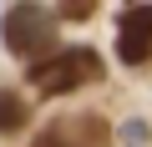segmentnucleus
Instances as JSON below:
<instances>
[{
  "label": "nucleus",
  "instance_id": "obj_1",
  "mask_svg": "<svg viewBox=\"0 0 152 147\" xmlns=\"http://www.w3.org/2000/svg\"><path fill=\"white\" fill-rule=\"evenodd\" d=\"M102 81V56L86 51V46H66V51H51L46 61L31 66V86L41 97H61V91H76V86H91Z\"/></svg>",
  "mask_w": 152,
  "mask_h": 147
},
{
  "label": "nucleus",
  "instance_id": "obj_2",
  "mask_svg": "<svg viewBox=\"0 0 152 147\" xmlns=\"http://www.w3.org/2000/svg\"><path fill=\"white\" fill-rule=\"evenodd\" d=\"M5 46L15 51V56H51V46H56V15L46 10V5H31V0H20V5H10L5 10Z\"/></svg>",
  "mask_w": 152,
  "mask_h": 147
},
{
  "label": "nucleus",
  "instance_id": "obj_3",
  "mask_svg": "<svg viewBox=\"0 0 152 147\" xmlns=\"http://www.w3.org/2000/svg\"><path fill=\"white\" fill-rule=\"evenodd\" d=\"M31 147H112V127L102 117H56Z\"/></svg>",
  "mask_w": 152,
  "mask_h": 147
},
{
  "label": "nucleus",
  "instance_id": "obj_4",
  "mask_svg": "<svg viewBox=\"0 0 152 147\" xmlns=\"http://www.w3.org/2000/svg\"><path fill=\"white\" fill-rule=\"evenodd\" d=\"M117 56L127 66H142L152 61V5H132L117 26Z\"/></svg>",
  "mask_w": 152,
  "mask_h": 147
},
{
  "label": "nucleus",
  "instance_id": "obj_5",
  "mask_svg": "<svg viewBox=\"0 0 152 147\" xmlns=\"http://www.w3.org/2000/svg\"><path fill=\"white\" fill-rule=\"evenodd\" d=\"M26 122H31V107L15 91H0V132H20Z\"/></svg>",
  "mask_w": 152,
  "mask_h": 147
},
{
  "label": "nucleus",
  "instance_id": "obj_6",
  "mask_svg": "<svg viewBox=\"0 0 152 147\" xmlns=\"http://www.w3.org/2000/svg\"><path fill=\"white\" fill-rule=\"evenodd\" d=\"M96 10V0H61V20H86Z\"/></svg>",
  "mask_w": 152,
  "mask_h": 147
}]
</instances>
